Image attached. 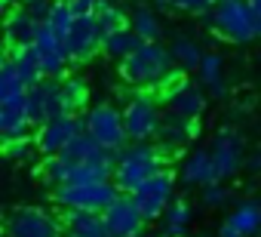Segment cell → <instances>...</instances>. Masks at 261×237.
Returning a JSON list of instances; mask_svg holds the SVG:
<instances>
[{
	"label": "cell",
	"mask_w": 261,
	"mask_h": 237,
	"mask_svg": "<svg viewBox=\"0 0 261 237\" xmlns=\"http://www.w3.org/2000/svg\"><path fill=\"white\" fill-rule=\"evenodd\" d=\"M172 50L157 40H142L133 53L120 62V77L139 89H160L175 86L181 80V71H172Z\"/></svg>",
	"instance_id": "1"
},
{
	"label": "cell",
	"mask_w": 261,
	"mask_h": 237,
	"mask_svg": "<svg viewBox=\"0 0 261 237\" xmlns=\"http://www.w3.org/2000/svg\"><path fill=\"white\" fill-rule=\"evenodd\" d=\"M166 170V151L154 142H133L129 148L117 151V167H114V182L120 191L133 194L142 188L148 179L160 176Z\"/></svg>",
	"instance_id": "2"
},
{
	"label": "cell",
	"mask_w": 261,
	"mask_h": 237,
	"mask_svg": "<svg viewBox=\"0 0 261 237\" xmlns=\"http://www.w3.org/2000/svg\"><path fill=\"white\" fill-rule=\"evenodd\" d=\"M120 194L117 182L108 179V182H83V185H59L53 188V200L59 209L65 212H74V209H83V212H105L111 206V200Z\"/></svg>",
	"instance_id": "3"
},
{
	"label": "cell",
	"mask_w": 261,
	"mask_h": 237,
	"mask_svg": "<svg viewBox=\"0 0 261 237\" xmlns=\"http://www.w3.org/2000/svg\"><path fill=\"white\" fill-rule=\"evenodd\" d=\"M209 19L215 31L230 43H252L258 37V25H255L249 0H221V4H215Z\"/></svg>",
	"instance_id": "4"
},
{
	"label": "cell",
	"mask_w": 261,
	"mask_h": 237,
	"mask_svg": "<svg viewBox=\"0 0 261 237\" xmlns=\"http://www.w3.org/2000/svg\"><path fill=\"white\" fill-rule=\"evenodd\" d=\"M65 228L59 216L40 206H19L7 219L4 237H65Z\"/></svg>",
	"instance_id": "5"
},
{
	"label": "cell",
	"mask_w": 261,
	"mask_h": 237,
	"mask_svg": "<svg viewBox=\"0 0 261 237\" xmlns=\"http://www.w3.org/2000/svg\"><path fill=\"white\" fill-rule=\"evenodd\" d=\"M123 121H126V133L129 142H154L163 124V114L154 102L151 92H139L129 99L126 111H123Z\"/></svg>",
	"instance_id": "6"
},
{
	"label": "cell",
	"mask_w": 261,
	"mask_h": 237,
	"mask_svg": "<svg viewBox=\"0 0 261 237\" xmlns=\"http://www.w3.org/2000/svg\"><path fill=\"white\" fill-rule=\"evenodd\" d=\"M83 117H86V133H89L98 145H105V148H111V151L126 148V139H129L126 121H123V114H120L114 105H92Z\"/></svg>",
	"instance_id": "7"
},
{
	"label": "cell",
	"mask_w": 261,
	"mask_h": 237,
	"mask_svg": "<svg viewBox=\"0 0 261 237\" xmlns=\"http://www.w3.org/2000/svg\"><path fill=\"white\" fill-rule=\"evenodd\" d=\"M28 114H31L34 127H43V124L56 121V117L68 114L59 77H43L34 86H28Z\"/></svg>",
	"instance_id": "8"
},
{
	"label": "cell",
	"mask_w": 261,
	"mask_h": 237,
	"mask_svg": "<svg viewBox=\"0 0 261 237\" xmlns=\"http://www.w3.org/2000/svg\"><path fill=\"white\" fill-rule=\"evenodd\" d=\"M101 216H105V225H108L111 237H145L148 219H145V212L139 209V203L133 200V194L120 191Z\"/></svg>",
	"instance_id": "9"
},
{
	"label": "cell",
	"mask_w": 261,
	"mask_h": 237,
	"mask_svg": "<svg viewBox=\"0 0 261 237\" xmlns=\"http://www.w3.org/2000/svg\"><path fill=\"white\" fill-rule=\"evenodd\" d=\"M83 133H86V117H80V114H62V117H56V121L37 127V136L34 139L40 145V154L43 157H53V154H62Z\"/></svg>",
	"instance_id": "10"
},
{
	"label": "cell",
	"mask_w": 261,
	"mask_h": 237,
	"mask_svg": "<svg viewBox=\"0 0 261 237\" xmlns=\"http://www.w3.org/2000/svg\"><path fill=\"white\" fill-rule=\"evenodd\" d=\"M101 43H105V34H101L98 16L95 13L92 16H77L74 25H71V31H68V37H65V50H68L71 65L92 59L101 50Z\"/></svg>",
	"instance_id": "11"
},
{
	"label": "cell",
	"mask_w": 261,
	"mask_h": 237,
	"mask_svg": "<svg viewBox=\"0 0 261 237\" xmlns=\"http://www.w3.org/2000/svg\"><path fill=\"white\" fill-rule=\"evenodd\" d=\"M133 200L139 203V209L145 212V219L148 222H157V219H163V212L169 209V203L175 200V179H172V173H160V176H154V179H148L142 188H136L133 191Z\"/></svg>",
	"instance_id": "12"
},
{
	"label": "cell",
	"mask_w": 261,
	"mask_h": 237,
	"mask_svg": "<svg viewBox=\"0 0 261 237\" xmlns=\"http://www.w3.org/2000/svg\"><path fill=\"white\" fill-rule=\"evenodd\" d=\"M243 151H246V142H243V136H240L233 127H221V130L215 133V139H212V145H209V154H212V160H215V170H218V179H221V182L240 173V167H243V160H246Z\"/></svg>",
	"instance_id": "13"
},
{
	"label": "cell",
	"mask_w": 261,
	"mask_h": 237,
	"mask_svg": "<svg viewBox=\"0 0 261 237\" xmlns=\"http://www.w3.org/2000/svg\"><path fill=\"white\" fill-rule=\"evenodd\" d=\"M34 53L40 59V68L46 77H65L71 59H68V50H65V40L49 28V25H40V34L34 40Z\"/></svg>",
	"instance_id": "14"
},
{
	"label": "cell",
	"mask_w": 261,
	"mask_h": 237,
	"mask_svg": "<svg viewBox=\"0 0 261 237\" xmlns=\"http://www.w3.org/2000/svg\"><path fill=\"white\" fill-rule=\"evenodd\" d=\"M31 127L34 124H31V114H28V92L0 102V136H4V142L28 139Z\"/></svg>",
	"instance_id": "15"
},
{
	"label": "cell",
	"mask_w": 261,
	"mask_h": 237,
	"mask_svg": "<svg viewBox=\"0 0 261 237\" xmlns=\"http://www.w3.org/2000/svg\"><path fill=\"white\" fill-rule=\"evenodd\" d=\"M166 105H169V111L188 117V121H197V117L206 111V92H203V86H197V83L178 80V83L166 92Z\"/></svg>",
	"instance_id": "16"
},
{
	"label": "cell",
	"mask_w": 261,
	"mask_h": 237,
	"mask_svg": "<svg viewBox=\"0 0 261 237\" xmlns=\"http://www.w3.org/2000/svg\"><path fill=\"white\" fill-rule=\"evenodd\" d=\"M194 133H197V121H188V117L169 111V114H163L157 142H160L163 151H178V148H185V145L194 139Z\"/></svg>",
	"instance_id": "17"
},
{
	"label": "cell",
	"mask_w": 261,
	"mask_h": 237,
	"mask_svg": "<svg viewBox=\"0 0 261 237\" xmlns=\"http://www.w3.org/2000/svg\"><path fill=\"white\" fill-rule=\"evenodd\" d=\"M40 25H43V22H37L25 7L10 10V16H7V43H10V50L34 46V40H37V34H40Z\"/></svg>",
	"instance_id": "18"
},
{
	"label": "cell",
	"mask_w": 261,
	"mask_h": 237,
	"mask_svg": "<svg viewBox=\"0 0 261 237\" xmlns=\"http://www.w3.org/2000/svg\"><path fill=\"white\" fill-rule=\"evenodd\" d=\"M181 182H185L188 188H206V185H212V182H221L212 154H209V151H194V154H188L185 163H181Z\"/></svg>",
	"instance_id": "19"
},
{
	"label": "cell",
	"mask_w": 261,
	"mask_h": 237,
	"mask_svg": "<svg viewBox=\"0 0 261 237\" xmlns=\"http://www.w3.org/2000/svg\"><path fill=\"white\" fill-rule=\"evenodd\" d=\"M197 77H200V86H203L209 96H215V99L227 96V83H224V59H221L218 53H206V56H203V62H200V68H197Z\"/></svg>",
	"instance_id": "20"
},
{
	"label": "cell",
	"mask_w": 261,
	"mask_h": 237,
	"mask_svg": "<svg viewBox=\"0 0 261 237\" xmlns=\"http://www.w3.org/2000/svg\"><path fill=\"white\" fill-rule=\"evenodd\" d=\"M65 225H68V231H71L74 237H111V231H108L101 212H83V209H74V212H68Z\"/></svg>",
	"instance_id": "21"
},
{
	"label": "cell",
	"mask_w": 261,
	"mask_h": 237,
	"mask_svg": "<svg viewBox=\"0 0 261 237\" xmlns=\"http://www.w3.org/2000/svg\"><path fill=\"white\" fill-rule=\"evenodd\" d=\"M139 43H142V37H139L133 28H123V31H114V34H108V37H105L101 53H105V56H111V59H117V62H123V59L133 53Z\"/></svg>",
	"instance_id": "22"
},
{
	"label": "cell",
	"mask_w": 261,
	"mask_h": 237,
	"mask_svg": "<svg viewBox=\"0 0 261 237\" xmlns=\"http://www.w3.org/2000/svg\"><path fill=\"white\" fill-rule=\"evenodd\" d=\"M10 59H13L16 71L22 74V80H25L28 86H34L37 80H43V77H46V74H43V68H40V59H37L34 46H25V50H10Z\"/></svg>",
	"instance_id": "23"
},
{
	"label": "cell",
	"mask_w": 261,
	"mask_h": 237,
	"mask_svg": "<svg viewBox=\"0 0 261 237\" xmlns=\"http://www.w3.org/2000/svg\"><path fill=\"white\" fill-rule=\"evenodd\" d=\"M227 222H233V225L243 231V237H255V234H261V203H255V200H243V203L230 212Z\"/></svg>",
	"instance_id": "24"
},
{
	"label": "cell",
	"mask_w": 261,
	"mask_h": 237,
	"mask_svg": "<svg viewBox=\"0 0 261 237\" xmlns=\"http://www.w3.org/2000/svg\"><path fill=\"white\" fill-rule=\"evenodd\" d=\"M188 225H191V206L181 197H175L169 203V209L163 212V228L160 231H166L169 237H185L188 234Z\"/></svg>",
	"instance_id": "25"
},
{
	"label": "cell",
	"mask_w": 261,
	"mask_h": 237,
	"mask_svg": "<svg viewBox=\"0 0 261 237\" xmlns=\"http://www.w3.org/2000/svg\"><path fill=\"white\" fill-rule=\"evenodd\" d=\"M172 59H175V65H178V71H197L200 68V62H203V50L197 46V40H191V37H178V40H172Z\"/></svg>",
	"instance_id": "26"
},
{
	"label": "cell",
	"mask_w": 261,
	"mask_h": 237,
	"mask_svg": "<svg viewBox=\"0 0 261 237\" xmlns=\"http://www.w3.org/2000/svg\"><path fill=\"white\" fill-rule=\"evenodd\" d=\"M25 92H28V83L22 80V74L16 71L13 59L7 56V62L0 65V102L16 99V96H25Z\"/></svg>",
	"instance_id": "27"
},
{
	"label": "cell",
	"mask_w": 261,
	"mask_h": 237,
	"mask_svg": "<svg viewBox=\"0 0 261 237\" xmlns=\"http://www.w3.org/2000/svg\"><path fill=\"white\" fill-rule=\"evenodd\" d=\"M62 96H65L68 114H77L89 102V86H86L83 77H62Z\"/></svg>",
	"instance_id": "28"
},
{
	"label": "cell",
	"mask_w": 261,
	"mask_h": 237,
	"mask_svg": "<svg viewBox=\"0 0 261 237\" xmlns=\"http://www.w3.org/2000/svg\"><path fill=\"white\" fill-rule=\"evenodd\" d=\"M129 25H133V31L142 37V40H160V19L154 10L148 7H139L133 16H129Z\"/></svg>",
	"instance_id": "29"
},
{
	"label": "cell",
	"mask_w": 261,
	"mask_h": 237,
	"mask_svg": "<svg viewBox=\"0 0 261 237\" xmlns=\"http://www.w3.org/2000/svg\"><path fill=\"white\" fill-rule=\"evenodd\" d=\"M95 16H98V25H101V34L105 37L114 34V31H123V28H133V25H129V19L123 16V10L114 7V4H108V0H98Z\"/></svg>",
	"instance_id": "30"
},
{
	"label": "cell",
	"mask_w": 261,
	"mask_h": 237,
	"mask_svg": "<svg viewBox=\"0 0 261 237\" xmlns=\"http://www.w3.org/2000/svg\"><path fill=\"white\" fill-rule=\"evenodd\" d=\"M74 10H71V0H56L53 4V10H49V19L43 22V25H49L62 40L68 37V31H71V25H74Z\"/></svg>",
	"instance_id": "31"
},
{
	"label": "cell",
	"mask_w": 261,
	"mask_h": 237,
	"mask_svg": "<svg viewBox=\"0 0 261 237\" xmlns=\"http://www.w3.org/2000/svg\"><path fill=\"white\" fill-rule=\"evenodd\" d=\"M7 145V157L10 160H19V163H31L37 154H40V145H37V139L31 142V139H13V142H4Z\"/></svg>",
	"instance_id": "32"
},
{
	"label": "cell",
	"mask_w": 261,
	"mask_h": 237,
	"mask_svg": "<svg viewBox=\"0 0 261 237\" xmlns=\"http://www.w3.org/2000/svg\"><path fill=\"white\" fill-rule=\"evenodd\" d=\"M160 10H181V13H194V16H212L215 4L212 0H157Z\"/></svg>",
	"instance_id": "33"
},
{
	"label": "cell",
	"mask_w": 261,
	"mask_h": 237,
	"mask_svg": "<svg viewBox=\"0 0 261 237\" xmlns=\"http://www.w3.org/2000/svg\"><path fill=\"white\" fill-rule=\"evenodd\" d=\"M227 200H230V191H227L221 182H212V185L203 188V203H206L209 209H218V206H224Z\"/></svg>",
	"instance_id": "34"
},
{
	"label": "cell",
	"mask_w": 261,
	"mask_h": 237,
	"mask_svg": "<svg viewBox=\"0 0 261 237\" xmlns=\"http://www.w3.org/2000/svg\"><path fill=\"white\" fill-rule=\"evenodd\" d=\"M53 4H56V0H31V4H25V10H28L37 22H46V19H49Z\"/></svg>",
	"instance_id": "35"
},
{
	"label": "cell",
	"mask_w": 261,
	"mask_h": 237,
	"mask_svg": "<svg viewBox=\"0 0 261 237\" xmlns=\"http://www.w3.org/2000/svg\"><path fill=\"white\" fill-rule=\"evenodd\" d=\"M71 10L74 16H92L98 10V0H71Z\"/></svg>",
	"instance_id": "36"
},
{
	"label": "cell",
	"mask_w": 261,
	"mask_h": 237,
	"mask_svg": "<svg viewBox=\"0 0 261 237\" xmlns=\"http://www.w3.org/2000/svg\"><path fill=\"white\" fill-rule=\"evenodd\" d=\"M218 237H243V231L233 222H224V225H218Z\"/></svg>",
	"instance_id": "37"
},
{
	"label": "cell",
	"mask_w": 261,
	"mask_h": 237,
	"mask_svg": "<svg viewBox=\"0 0 261 237\" xmlns=\"http://www.w3.org/2000/svg\"><path fill=\"white\" fill-rule=\"evenodd\" d=\"M246 167H249L252 173H261V151H255V154H249V157H246Z\"/></svg>",
	"instance_id": "38"
},
{
	"label": "cell",
	"mask_w": 261,
	"mask_h": 237,
	"mask_svg": "<svg viewBox=\"0 0 261 237\" xmlns=\"http://www.w3.org/2000/svg\"><path fill=\"white\" fill-rule=\"evenodd\" d=\"M252 7V16H255V25H258V37H261V0H249Z\"/></svg>",
	"instance_id": "39"
},
{
	"label": "cell",
	"mask_w": 261,
	"mask_h": 237,
	"mask_svg": "<svg viewBox=\"0 0 261 237\" xmlns=\"http://www.w3.org/2000/svg\"><path fill=\"white\" fill-rule=\"evenodd\" d=\"M154 237H169V234H166V231H160V234H154Z\"/></svg>",
	"instance_id": "40"
},
{
	"label": "cell",
	"mask_w": 261,
	"mask_h": 237,
	"mask_svg": "<svg viewBox=\"0 0 261 237\" xmlns=\"http://www.w3.org/2000/svg\"><path fill=\"white\" fill-rule=\"evenodd\" d=\"M19 4H22V7H25V4H31V0H19Z\"/></svg>",
	"instance_id": "41"
},
{
	"label": "cell",
	"mask_w": 261,
	"mask_h": 237,
	"mask_svg": "<svg viewBox=\"0 0 261 237\" xmlns=\"http://www.w3.org/2000/svg\"><path fill=\"white\" fill-rule=\"evenodd\" d=\"M65 237H74V234H71V231H65Z\"/></svg>",
	"instance_id": "42"
},
{
	"label": "cell",
	"mask_w": 261,
	"mask_h": 237,
	"mask_svg": "<svg viewBox=\"0 0 261 237\" xmlns=\"http://www.w3.org/2000/svg\"><path fill=\"white\" fill-rule=\"evenodd\" d=\"M212 4H221V0H212Z\"/></svg>",
	"instance_id": "43"
},
{
	"label": "cell",
	"mask_w": 261,
	"mask_h": 237,
	"mask_svg": "<svg viewBox=\"0 0 261 237\" xmlns=\"http://www.w3.org/2000/svg\"><path fill=\"white\" fill-rule=\"evenodd\" d=\"M185 237H188V234H185Z\"/></svg>",
	"instance_id": "44"
}]
</instances>
